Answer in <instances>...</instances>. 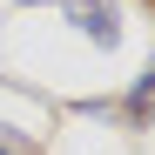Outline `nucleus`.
Masks as SVG:
<instances>
[{"instance_id":"1","label":"nucleus","mask_w":155,"mask_h":155,"mask_svg":"<svg viewBox=\"0 0 155 155\" xmlns=\"http://www.w3.org/2000/svg\"><path fill=\"white\" fill-rule=\"evenodd\" d=\"M68 20L81 34H94V47H115L121 41V14L108 7V0H68Z\"/></svg>"},{"instance_id":"3","label":"nucleus","mask_w":155,"mask_h":155,"mask_svg":"<svg viewBox=\"0 0 155 155\" xmlns=\"http://www.w3.org/2000/svg\"><path fill=\"white\" fill-rule=\"evenodd\" d=\"M0 155H34V142H27V135H14V128H0Z\"/></svg>"},{"instance_id":"2","label":"nucleus","mask_w":155,"mask_h":155,"mask_svg":"<svg viewBox=\"0 0 155 155\" xmlns=\"http://www.w3.org/2000/svg\"><path fill=\"white\" fill-rule=\"evenodd\" d=\"M121 108H128V115H135V121H155V68L142 74V81H135V88H128V101H121Z\"/></svg>"},{"instance_id":"4","label":"nucleus","mask_w":155,"mask_h":155,"mask_svg":"<svg viewBox=\"0 0 155 155\" xmlns=\"http://www.w3.org/2000/svg\"><path fill=\"white\" fill-rule=\"evenodd\" d=\"M20 7H27V0H20Z\"/></svg>"}]
</instances>
